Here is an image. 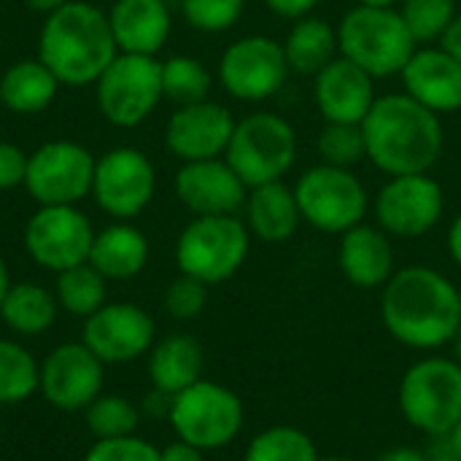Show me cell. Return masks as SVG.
Here are the masks:
<instances>
[{"label":"cell","instance_id":"cell-37","mask_svg":"<svg viewBox=\"0 0 461 461\" xmlns=\"http://www.w3.org/2000/svg\"><path fill=\"white\" fill-rule=\"evenodd\" d=\"M181 11L194 30L224 32L243 14V0H181Z\"/></svg>","mask_w":461,"mask_h":461},{"label":"cell","instance_id":"cell-16","mask_svg":"<svg viewBox=\"0 0 461 461\" xmlns=\"http://www.w3.org/2000/svg\"><path fill=\"white\" fill-rule=\"evenodd\" d=\"M105 365L84 343H62L41 362L43 400L65 413L86 411V405L103 394Z\"/></svg>","mask_w":461,"mask_h":461},{"label":"cell","instance_id":"cell-6","mask_svg":"<svg viewBox=\"0 0 461 461\" xmlns=\"http://www.w3.org/2000/svg\"><path fill=\"white\" fill-rule=\"evenodd\" d=\"M167 421L178 440L208 454L238 440L246 424V408L230 386L200 378L173 397Z\"/></svg>","mask_w":461,"mask_h":461},{"label":"cell","instance_id":"cell-19","mask_svg":"<svg viewBox=\"0 0 461 461\" xmlns=\"http://www.w3.org/2000/svg\"><path fill=\"white\" fill-rule=\"evenodd\" d=\"M246 184L227 159L184 162L176 176V194L194 216H235L246 205Z\"/></svg>","mask_w":461,"mask_h":461},{"label":"cell","instance_id":"cell-46","mask_svg":"<svg viewBox=\"0 0 461 461\" xmlns=\"http://www.w3.org/2000/svg\"><path fill=\"white\" fill-rule=\"evenodd\" d=\"M446 456L461 461V421L446 435Z\"/></svg>","mask_w":461,"mask_h":461},{"label":"cell","instance_id":"cell-22","mask_svg":"<svg viewBox=\"0 0 461 461\" xmlns=\"http://www.w3.org/2000/svg\"><path fill=\"white\" fill-rule=\"evenodd\" d=\"M108 22L122 54L146 57H154L167 43L173 27L167 0H113Z\"/></svg>","mask_w":461,"mask_h":461},{"label":"cell","instance_id":"cell-3","mask_svg":"<svg viewBox=\"0 0 461 461\" xmlns=\"http://www.w3.org/2000/svg\"><path fill=\"white\" fill-rule=\"evenodd\" d=\"M362 130L367 157L389 176L427 173L443 151L440 116L408 92L375 97Z\"/></svg>","mask_w":461,"mask_h":461},{"label":"cell","instance_id":"cell-45","mask_svg":"<svg viewBox=\"0 0 461 461\" xmlns=\"http://www.w3.org/2000/svg\"><path fill=\"white\" fill-rule=\"evenodd\" d=\"M448 251H451V259L461 267V213L448 230Z\"/></svg>","mask_w":461,"mask_h":461},{"label":"cell","instance_id":"cell-17","mask_svg":"<svg viewBox=\"0 0 461 461\" xmlns=\"http://www.w3.org/2000/svg\"><path fill=\"white\" fill-rule=\"evenodd\" d=\"M375 216L394 238L427 235L443 216V189L427 173L392 176L375 200Z\"/></svg>","mask_w":461,"mask_h":461},{"label":"cell","instance_id":"cell-2","mask_svg":"<svg viewBox=\"0 0 461 461\" xmlns=\"http://www.w3.org/2000/svg\"><path fill=\"white\" fill-rule=\"evenodd\" d=\"M116 54L108 14L92 0H68L46 14L38 38V59L62 86L95 84Z\"/></svg>","mask_w":461,"mask_h":461},{"label":"cell","instance_id":"cell-41","mask_svg":"<svg viewBox=\"0 0 461 461\" xmlns=\"http://www.w3.org/2000/svg\"><path fill=\"white\" fill-rule=\"evenodd\" d=\"M265 3L273 14L284 19H303L319 5V0H265Z\"/></svg>","mask_w":461,"mask_h":461},{"label":"cell","instance_id":"cell-51","mask_svg":"<svg viewBox=\"0 0 461 461\" xmlns=\"http://www.w3.org/2000/svg\"><path fill=\"white\" fill-rule=\"evenodd\" d=\"M319 461H359V459H351V456H321Z\"/></svg>","mask_w":461,"mask_h":461},{"label":"cell","instance_id":"cell-36","mask_svg":"<svg viewBox=\"0 0 461 461\" xmlns=\"http://www.w3.org/2000/svg\"><path fill=\"white\" fill-rule=\"evenodd\" d=\"M402 19L416 43L443 38L456 19L454 0H402Z\"/></svg>","mask_w":461,"mask_h":461},{"label":"cell","instance_id":"cell-10","mask_svg":"<svg viewBox=\"0 0 461 461\" xmlns=\"http://www.w3.org/2000/svg\"><path fill=\"white\" fill-rule=\"evenodd\" d=\"M303 219L319 232L343 235L362 224L367 213V192L348 167L319 165L303 173L294 186Z\"/></svg>","mask_w":461,"mask_h":461},{"label":"cell","instance_id":"cell-53","mask_svg":"<svg viewBox=\"0 0 461 461\" xmlns=\"http://www.w3.org/2000/svg\"><path fill=\"white\" fill-rule=\"evenodd\" d=\"M459 303H461V286H459Z\"/></svg>","mask_w":461,"mask_h":461},{"label":"cell","instance_id":"cell-7","mask_svg":"<svg viewBox=\"0 0 461 461\" xmlns=\"http://www.w3.org/2000/svg\"><path fill=\"white\" fill-rule=\"evenodd\" d=\"M251 249L249 227L235 216H194L176 243V265L184 276L216 286L230 281Z\"/></svg>","mask_w":461,"mask_h":461},{"label":"cell","instance_id":"cell-33","mask_svg":"<svg viewBox=\"0 0 461 461\" xmlns=\"http://www.w3.org/2000/svg\"><path fill=\"white\" fill-rule=\"evenodd\" d=\"M84 419L95 440H116V438L135 435L140 424V408L122 394L103 392L86 405Z\"/></svg>","mask_w":461,"mask_h":461},{"label":"cell","instance_id":"cell-50","mask_svg":"<svg viewBox=\"0 0 461 461\" xmlns=\"http://www.w3.org/2000/svg\"><path fill=\"white\" fill-rule=\"evenodd\" d=\"M454 359L461 365V332L454 338Z\"/></svg>","mask_w":461,"mask_h":461},{"label":"cell","instance_id":"cell-25","mask_svg":"<svg viewBox=\"0 0 461 461\" xmlns=\"http://www.w3.org/2000/svg\"><path fill=\"white\" fill-rule=\"evenodd\" d=\"M303 221L294 189L284 181L262 184L246 197V227L254 238L265 243L289 240Z\"/></svg>","mask_w":461,"mask_h":461},{"label":"cell","instance_id":"cell-39","mask_svg":"<svg viewBox=\"0 0 461 461\" xmlns=\"http://www.w3.org/2000/svg\"><path fill=\"white\" fill-rule=\"evenodd\" d=\"M84 461H159V448L138 435L116 440H95Z\"/></svg>","mask_w":461,"mask_h":461},{"label":"cell","instance_id":"cell-18","mask_svg":"<svg viewBox=\"0 0 461 461\" xmlns=\"http://www.w3.org/2000/svg\"><path fill=\"white\" fill-rule=\"evenodd\" d=\"M232 132V113L211 100H203L192 105H178L165 127V143L178 159L200 162L221 157L230 146Z\"/></svg>","mask_w":461,"mask_h":461},{"label":"cell","instance_id":"cell-26","mask_svg":"<svg viewBox=\"0 0 461 461\" xmlns=\"http://www.w3.org/2000/svg\"><path fill=\"white\" fill-rule=\"evenodd\" d=\"M205 351L192 335H167L149 351V378L151 389L170 397L189 389L203 378Z\"/></svg>","mask_w":461,"mask_h":461},{"label":"cell","instance_id":"cell-24","mask_svg":"<svg viewBox=\"0 0 461 461\" xmlns=\"http://www.w3.org/2000/svg\"><path fill=\"white\" fill-rule=\"evenodd\" d=\"M149 262V240L130 221H113L95 232L89 265L105 281H130L143 273Z\"/></svg>","mask_w":461,"mask_h":461},{"label":"cell","instance_id":"cell-4","mask_svg":"<svg viewBox=\"0 0 461 461\" xmlns=\"http://www.w3.org/2000/svg\"><path fill=\"white\" fill-rule=\"evenodd\" d=\"M402 419L427 438H446L461 421V365L454 357L413 362L397 389Z\"/></svg>","mask_w":461,"mask_h":461},{"label":"cell","instance_id":"cell-43","mask_svg":"<svg viewBox=\"0 0 461 461\" xmlns=\"http://www.w3.org/2000/svg\"><path fill=\"white\" fill-rule=\"evenodd\" d=\"M375 461H432L421 448H413V446H394L389 451H384Z\"/></svg>","mask_w":461,"mask_h":461},{"label":"cell","instance_id":"cell-54","mask_svg":"<svg viewBox=\"0 0 461 461\" xmlns=\"http://www.w3.org/2000/svg\"><path fill=\"white\" fill-rule=\"evenodd\" d=\"M227 461H232V459H227Z\"/></svg>","mask_w":461,"mask_h":461},{"label":"cell","instance_id":"cell-38","mask_svg":"<svg viewBox=\"0 0 461 461\" xmlns=\"http://www.w3.org/2000/svg\"><path fill=\"white\" fill-rule=\"evenodd\" d=\"M165 311L176 319V321H192L197 319L205 305H208V286L192 276H178L167 284L165 289Z\"/></svg>","mask_w":461,"mask_h":461},{"label":"cell","instance_id":"cell-14","mask_svg":"<svg viewBox=\"0 0 461 461\" xmlns=\"http://www.w3.org/2000/svg\"><path fill=\"white\" fill-rule=\"evenodd\" d=\"M81 343L103 365H127L151 351L154 319L135 303H105L84 319Z\"/></svg>","mask_w":461,"mask_h":461},{"label":"cell","instance_id":"cell-27","mask_svg":"<svg viewBox=\"0 0 461 461\" xmlns=\"http://www.w3.org/2000/svg\"><path fill=\"white\" fill-rule=\"evenodd\" d=\"M59 86V78L41 59H22L0 76V103L11 113L32 116L54 103Z\"/></svg>","mask_w":461,"mask_h":461},{"label":"cell","instance_id":"cell-23","mask_svg":"<svg viewBox=\"0 0 461 461\" xmlns=\"http://www.w3.org/2000/svg\"><path fill=\"white\" fill-rule=\"evenodd\" d=\"M338 262L346 281L359 289L386 286L389 278L397 273L394 246L389 240V232L367 224H357L348 232H343Z\"/></svg>","mask_w":461,"mask_h":461},{"label":"cell","instance_id":"cell-30","mask_svg":"<svg viewBox=\"0 0 461 461\" xmlns=\"http://www.w3.org/2000/svg\"><path fill=\"white\" fill-rule=\"evenodd\" d=\"M54 297L59 303V311H65L68 316L89 319L108 303V281L89 262H84L57 273Z\"/></svg>","mask_w":461,"mask_h":461},{"label":"cell","instance_id":"cell-42","mask_svg":"<svg viewBox=\"0 0 461 461\" xmlns=\"http://www.w3.org/2000/svg\"><path fill=\"white\" fill-rule=\"evenodd\" d=\"M159 461H205V451L176 438L170 446L159 448Z\"/></svg>","mask_w":461,"mask_h":461},{"label":"cell","instance_id":"cell-44","mask_svg":"<svg viewBox=\"0 0 461 461\" xmlns=\"http://www.w3.org/2000/svg\"><path fill=\"white\" fill-rule=\"evenodd\" d=\"M443 49L451 51V54L461 62V14L451 22V27L446 30V35H443Z\"/></svg>","mask_w":461,"mask_h":461},{"label":"cell","instance_id":"cell-31","mask_svg":"<svg viewBox=\"0 0 461 461\" xmlns=\"http://www.w3.org/2000/svg\"><path fill=\"white\" fill-rule=\"evenodd\" d=\"M319 448L313 438L289 424H276L254 435L240 461H319Z\"/></svg>","mask_w":461,"mask_h":461},{"label":"cell","instance_id":"cell-1","mask_svg":"<svg viewBox=\"0 0 461 461\" xmlns=\"http://www.w3.org/2000/svg\"><path fill=\"white\" fill-rule=\"evenodd\" d=\"M381 319L386 332L405 348L438 351L461 332L459 286L435 267H402L384 286Z\"/></svg>","mask_w":461,"mask_h":461},{"label":"cell","instance_id":"cell-29","mask_svg":"<svg viewBox=\"0 0 461 461\" xmlns=\"http://www.w3.org/2000/svg\"><path fill=\"white\" fill-rule=\"evenodd\" d=\"M289 70H297L303 76H316L319 70H324L332 59L338 46V32L324 22V19H300L286 41L281 43Z\"/></svg>","mask_w":461,"mask_h":461},{"label":"cell","instance_id":"cell-11","mask_svg":"<svg viewBox=\"0 0 461 461\" xmlns=\"http://www.w3.org/2000/svg\"><path fill=\"white\" fill-rule=\"evenodd\" d=\"M95 162L76 140H49L27 157L24 189L38 205H76L92 194Z\"/></svg>","mask_w":461,"mask_h":461},{"label":"cell","instance_id":"cell-21","mask_svg":"<svg viewBox=\"0 0 461 461\" xmlns=\"http://www.w3.org/2000/svg\"><path fill=\"white\" fill-rule=\"evenodd\" d=\"M405 89L429 111L451 113L461 108V62L446 49H416L402 68Z\"/></svg>","mask_w":461,"mask_h":461},{"label":"cell","instance_id":"cell-20","mask_svg":"<svg viewBox=\"0 0 461 461\" xmlns=\"http://www.w3.org/2000/svg\"><path fill=\"white\" fill-rule=\"evenodd\" d=\"M316 103L327 122L362 124L375 103L373 76L340 57L316 73Z\"/></svg>","mask_w":461,"mask_h":461},{"label":"cell","instance_id":"cell-13","mask_svg":"<svg viewBox=\"0 0 461 461\" xmlns=\"http://www.w3.org/2000/svg\"><path fill=\"white\" fill-rule=\"evenodd\" d=\"M95 230L76 205H41L24 227L30 259L51 273L89 262Z\"/></svg>","mask_w":461,"mask_h":461},{"label":"cell","instance_id":"cell-55","mask_svg":"<svg viewBox=\"0 0 461 461\" xmlns=\"http://www.w3.org/2000/svg\"><path fill=\"white\" fill-rule=\"evenodd\" d=\"M167 3H170V0H167Z\"/></svg>","mask_w":461,"mask_h":461},{"label":"cell","instance_id":"cell-52","mask_svg":"<svg viewBox=\"0 0 461 461\" xmlns=\"http://www.w3.org/2000/svg\"><path fill=\"white\" fill-rule=\"evenodd\" d=\"M432 461H456V459H451V456H446V454H443V456H438V459H432Z\"/></svg>","mask_w":461,"mask_h":461},{"label":"cell","instance_id":"cell-5","mask_svg":"<svg viewBox=\"0 0 461 461\" xmlns=\"http://www.w3.org/2000/svg\"><path fill=\"white\" fill-rule=\"evenodd\" d=\"M338 46L346 59L367 70L373 78H384L392 73H402L419 43L400 11L357 5L340 22Z\"/></svg>","mask_w":461,"mask_h":461},{"label":"cell","instance_id":"cell-15","mask_svg":"<svg viewBox=\"0 0 461 461\" xmlns=\"http://www.w3.org/2000/svg\"><path fill=\"white\" fill-rule=\"evenodd\" d=\"M286 76L289 62L284 46L265 35L235 41L219 62V78L238 100H267L284 86Z\"/></svg>","mask_w":461,"mask_h":461},{"label":"cell","instance_id":"cell-35","mask_svg":"<svg viewBox=\"0 0 461 461\" xmlns=\"http://www.w3.org/2000/svg\"><path fill=\"white\" fill-rule=\"evenodd\" d=\"M319 154H321L324 165H332V167L357 165L362 157H367L362 124L327 122V127L319 135Z\"/></svg>","mask_w":461,"mask_h":461},{"label":"cell","instance_id":"cell-32","mask_svg":"<svg viewBox=\"0 0 461 461\" xmlns=\"http://www.w3.org/2000/svg\"><path fill=\"white\" fill-rule=\"evenodd\" d=\"M41 386V365L16 340L0 338V405H19Z\"/></svg>","mask_w":461,"mask_h":461},{"label":"cell","instance_id":"cell-47","mask_svg":"<svg viewBox=\"0 0 461 461\" xmlns=\"http://www.w3.org/2000/svg\"><path fill=\"white\" fill-rule=\"evenodd\" d=\"M68 0H24V5L27 8H32V11H38V14H51V11H57L59 5H65Z\"/></svg>","mask_w":461,"mask_h":461},{"label":"cell","instance_id":"cell-48","mask_svg":"<svg viewBox=\"0 0 461 461\" xmlns=\"http://www.w3.org/2000/svg\"><path fill=\"white\" fill-rule=\"evenodd\" d=\"M8 286H11L8 265H5V259H3V254H0V305H3V297H5V292H8Z\"/></svg>","mask_w":461,"mask_h":461},{"label":"cell","instance_id":"cell-40","mask_svg":"<svg viewBox=\"0 0 461 461\" xmlns=\"http://www.w3.org/2000/svg\"><path fill=\"white\" fill-rule=\"evenodd\" d=\"M24 176H27V154L11 140H0V192L24 186Z\"/></svg>","mask_w":461,"mask_h":461},{"label":"cell","instance_id":"cell-49","mask_svg":"<svg viewBox=\"0 0 461 461\" xmlns=\"http://www.w3.org/2000/svg\"><path fill=\"white\" fill-rule=\"evenodd\" d=\"M359 5H378V8H394V3L400 0H357Z\"/></svg>","mask_w":461,"mask_h":461},{"label":"cell","instance_id":"cell-9","mask_svg":"<svg viewBox=\"0 0 461 461\" xmlns=\"http://www.w3.org/2000/svg\"><path fill=\"white\" fill-rule=\"evenodd\" d=\"M162 92V62L146 54H116L95 81V100L105 122L138 127L151 116Z\"/></svg>","mask_w":461,"mask_h":461},{"label":"cell","instance_id":"cell-12","mask_svg":"<svg viewBox=\"0 0 461 461\" xmlns=\"http://www.w3.org/2000/svg\"><path fill=\"white\" fill-rule=\"evenodd\" d=\"M157 192V173L151 159L130 146L111 149L95 162L92 197L100 211L116 221H130L143 213Z\"/></svg>","mask_w":461,"mask_h":461},{"label":"cell","instance_id":"cell-28","mask_svg":"<svg viewBox=\"0 0 461 461\" xmlns=\"http://www.w3.org/2000/svg\"><path fill=\"white\" fill-rule=\"evenodd\" d=\"M57 316H59V303L54 292L32 281L11 284L0 305L3 324L22 338H35L49 332Z\"/></svg>","mask_w":461,"mask_h":461},{"label":"cell","instance_id":"cell-8","mask_svg":"<svg viewBox=\"0 0 461 461\" xmlns=\"http://www.w3.org/2000/svg\"><path fill=\"white\" fill-rule=\"evenodd\" d=\"M297 138L286 119L276 113H251L235 122V132L224 151L230 167L249 189L281 181L294 165Z\"/></svg>","mask_w":461,"mask_h":461},{"label":"cell","instance_id":"cell-34","mask_svg":"<svg viewBox=\"0 0 461 461\" xmlns=\"http://www.w3.org/2000/svg\"><path fill=\"white\" fill-rule=\"evenodd\" d=\"M162 92L176 105L203 103L211 92V73L200 59L176 54L162 62Z\"/></svg>","mask_w":461,"mask_h":461}]
</instances>
